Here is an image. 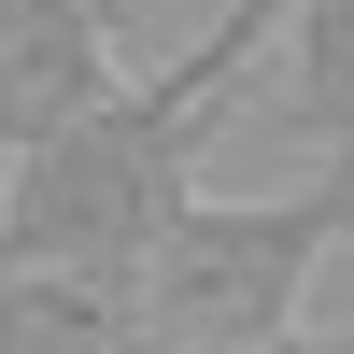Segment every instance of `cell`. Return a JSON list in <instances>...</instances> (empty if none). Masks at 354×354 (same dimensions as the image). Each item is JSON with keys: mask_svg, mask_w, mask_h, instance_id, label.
<instances>
[{"mask_svg": "<svg viewBox=\"0 0 354 354\" xmlns=\"http://www.w3.org/2000/svg\"><path fill=\"white\" fill-rule=\"evenodd\" d=\"M255 57L198 28L170 71H113L71 128L0 156V255H85V270H142L170 213L198 198V142L227 128Z\"/></svg>", "mask_w": 354, "mask_h": 354, "instance_id": "cell-1", "label": "cell"}, {"mask_svg": "<svg viewBox=\"0 0 354 354\" xmlns=\"http://www.w3.org/2000/svg\"><path fill=\"white\" fill-rule=\"evenodd\" d=\"M340 241H354V156H326L312 185H283V198H185V213L142 241V270H128L142 340L241 354V340L298 326Z\"/></svg>", "mask_w": 354, "mask_h": 354, "instance_id": "cell-2", "label": "cell"}, {"mask_svg": "<svg viewBox=\"0 0 354 354\" xmlns=\"http://www.w3.org/2000/svg\"><path fill=\"white\" fill-rule=\"evenodd\" d=\"M113 71H128L113 57V0H0V156L71 128Z\"/></svg>", "mask_w": 354, "mask_h": 354, "instance_id": "cell-3", "label": "cell"}, {"mask_svg": "<svg viewBox=\"0 0 354 354\" xmlns=\"http://www.w3.org/2000/svg\"><path fill=\"white\" fill-rule=\"evenodd\" d=\"M142 298L128 270H85V255H0V354H100L128 340Z\"/></svg>", "mask_w": 354, "mask_h": 354, "instance_id": "cell-4", "label": "cell"}, {"mask_svg": "<svg viewBox=\"0 0 354 354\" xmlns=\"http://www.w3.org/2000/svg\"><path fill=\"white\" fill-rule=\"evenodd\" d=\"M270 100L298 142H326V156H354V0H283L270 15Z\"/></svg>", "mask_w": 354, "mask_h": 354, "instance_id": "cell-5", "label": "cell"}, {"mask_svg": "<svg viewBox=\"0 0 354 354\" xmlns=\"http://www.w3.org/2000/svg\"><path fill=\"white\" fill-rule=\"evenodd\" d=\"M270 15H283V0H227V15H213V43H241V57H255V43H270Z\"/></svg>", "mask_w": 354, "mask_h": 354, "instance_id": "cell-6", "label": "cell"}, {"mask_svg": "<svg viewBox=\"0 0 354 354\" xmlns=\"http://www.w3.org/2000/svg\"><path fill=\"white\" fill-rule=\"evenodd\" d=\"M241 354H354V340H326V326L298 312V326H270V340H241Z\"/></svg>", "mask_w": 354, "mask_h": 354, "instance_id": "cell-7", "label": "cell"}, {"mask_svg": "<svg viewBox=\"0 0 354 354\" xmlns=\"http://www.w3.org/2000/svg\"><path fill=\"white\" fill-rule=\"evenodd\" d=\"M100 354H170V340H142V326H128V340H100Z\"/></svg>", "mask_w": 354, "mask_h": 354, "instance_id": "cell-8", "label": "cell"}]
</instances>
